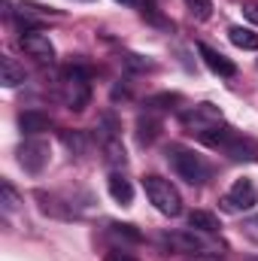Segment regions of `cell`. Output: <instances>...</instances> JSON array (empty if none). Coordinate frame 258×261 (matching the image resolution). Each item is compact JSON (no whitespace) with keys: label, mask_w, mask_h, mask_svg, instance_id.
<instances>
[{"label":"cell","mask_w":258,"mask_h":261,"mask_svg":"<svg viewBox=\"0 0 258 261\" xmlns=\"http://www.w3.org/2000/svg\"><path fill=\"white\" fill-rule=\"evenodd\" d=\"M104 261H137L131 252H125V249H113V252H107L104 255Z\"/></svg>","instance_id":"cell-27"},{"label":"cell","mask_w":258,"mask_h":261,"mask_svg":"<svg viewBox=\"0 0 258 261\" xmlns=\"http://www.w3.org/2000/svg\"><path fill=\"white\" fill-rule=\"evenodd\" d=\"M143 192L149 197V203L161 213V216H179L183 213V197L176 192V186L170 182V179H164V176H146L143 179Z\"/></svg>","instance_id":"cell-3"},{"label":"cell","mask_w":258,"mask_h":261,"mask_svg":"<svg viewBox=\"0 0 258 261\" xmlns=\"http://www.w3.org/2000/svg\"><path fill=\"white\" fill-rule=\"evenodd\" d=\"M179 100H183L179 94H155V97L146 100V110L149 113H155V110H173V103H179Z\"/></svg>","instance_id":"cell-22"},{"label":"cell","mask_w":258,"mask_h":261,"mask_svg":"<svg viewBox=\"0 0 258 261\" xmlns=\"http://www.w3.org/2000/svg\"><path fill=\"white\" fill-rule=\"evenodd\" d=\"M228 40H231L237 49H243V52H255L258 49V34L252 28H243V24L228 28Z\"/></svg>","instance_id":"cell-16"},{"label":"cell","mask_w":258,"mask_h":261,"mask_svg":"<svg viewBox=\"0 0 258 261\" xmlns=\"http://www.w3.org/2000/svg\"><path fill=\"white\" fill-rule=\"evenodd\" d=\"M203 146H213V149H225L234 137H237V130L231 128V125H216V128H207V130H200V134H194Z\"/></svg>","instance_id":"cell-11"},{"label":"cell","mask_w":258,"mask_h":261,"mask_svg":"<svg viewBox=\"0 0 258 261\" xmlns=\"http://www.w3.org/2000/svg\"><path fill=\"white\" fill-rule=\"evenodd\" d=\"M116 3H125V6H140V0H116Z\"/></svg>","instance_id":"cell-30"},{"label":"cell","mask_w":258,"mask_h":261,"mask_svg":"<svg viewBox=\"0 0 258 261\" xmlns=\"http://www.w3.org/2000/svg\"><path fill=\"white\" fill-rule=\"evenodd\" d=\"M189 261H225L222 255H216V252H203V255H192Z\"/></svg>","instance_id":"cell-29"},{"label":"cell","mask_w":258,"mask_h":261,"mask_svg":"<svg viewBox=\"0 0 258 261\" xmlns=\"http://www.w3.org/2000/svg\"><path fill=\"white\" fill-rule=\"evenodd\" d=\"M37 200H40V210H43V213H49V216H58V219H73V210H70V206H61L64 200H58V197L46 195V192H37Z\"/></svg>","instance_id":"cell-19"},{"label":"cell","mask_w":258,"mask_h":261,"mask_svg":"<svg viewBox=\"0 0 258 261\" xmlns=\"http://www.w3.org/2000/svg\"><path fill=\"white\" fill-rule=\"evenodd\" d=\"M18 164L28 170V173H43V167L49 164V143H43V140H24L21 146H18Z\"/></svg>","instance_id":"cell-7"},{"label":"cell","mask_w":258,"mask_h":261,"mask_svg":"<svg viewBox=\"0 0 258 261\" xmlns=\"http://www.w3.org/2000/svg\"><path fill=\"white\" fill-rule=\"evenodd\" d=\"M125 64H128L131 70H137V73L155 70V61H149V58H143V55H125Z\"/></svg>","instance_id":"cell-25"},{"label":"cell","mask_w":258,"mask_h":261,"mask_svg":"<svg viewBox=\"0 0 258 261\" xmlns=\"http://www.w3.org/2000/svg\"><path fill=\"white\" fill-rule=\"evenodd\" d=\"M222 152H225L231 161H255L258 158V143L255 140H249V137H240V134H237Z\"/></svg>","instance_id":"cell-10"},{"label":"cell","mask_w":258,"mask_h":261,"mask_svg":"<svg viewBox=\"0 0 258 261\" xmlns=\"http://www.w3.org/2000/svg\"><path fill=\"white\" fill-rule=\"evenodd\" d=\"M197 55H200V61L210 67L216 76H225V79H231L234 73H237V67L231 58H225L222 52H216L213 46H207V43H197Z\"/></svg>","instance_id":"cell-9"},{"label":"cell","mask_w":258,"mask_h":261,"mask_svg":"<svg viewBox=\"0 0 258 261\" xmlns=\"http://www.w3.org/2000/svg\"><path fill=\"white\" fill-rule=\"evenodd\" d=\"M18 128H21V134L34 137V134H43V130L52 128V119L46 113H40V110H24L18 116Z\"/></svg>","instance_id":"cell-13"},{"label":"cell","mask_w":258,"mask_h":261,"mask_svg":"<svg viewBox=\"0 0 258 261\" xmlns=\"http://www.w3.org/2000/svg\"><path fill=\"white\" fill-rule=\"evenodd\" d=\"M222 122H225V116H222V110L216 103H194L192 110L183 113V125H186L189 134H200V130L216 128Z\"/></svg>","instance_id":"cell-6"},{"label":"cell","mask_w":258,"mask_h":261,"mask_svg":"<svg viewBox=\"0 0 258 261\" xmlns=\"http://www.w3.org/2000/svg\"><path fill=\"white\" fill-rule=\"evenodd\" d=\"M58 91H61V100L67 103V110L73 113H82L91 100V73L82 64H70L61 73V82H58Z\"/></svg>","instance_id":"cell-2"},{"label":"cell","mask_w":258,"mask_h":261,"mask_svg":"<svg viewBox=\"0 0 258 261\" xmlns=\"http://www.w3.org/2000/svg\"><path fill=\"white\" fill-rule=\"evenodd\" d=\"M0 203H3V213H12V210H18V206H21V197H18V192L12 189V182H9V179H3V182H0Z\"/></svg>","instance_id":"cell-21"},{"label":"cell","mask_w":258,"mask_h":261,"mask_svg":"<svg viewBox=\"0 0 258 261\" xmlns=\"http://www.w3.org/2000/svg\"><path fill=\"white\" fill-rule=\"evenodd\" d=\"M110 234L119 237V240H131V243H140V231L134 225H119V222H110Z\"/></svg>","instance_id":"cell-24"},{"label":"cell","mask_w":258,"mask_h":261,"mask_svg":"<svg viewBox=\"0 0 258 261\" xmlns=\"http://www.w3.org/2000/svg\"><path fill=\"white\" fill-rule=\"evenodd\" d=\"M186 6H189L192 18H197V21H207L213 15V0H186Z\"/></svg>","instance_id":"cell-23"},{"label":"cell","mask_w":258,"mask_h":261,"mask_svg":"<svg viewBox=\"0 0 258 261\" xmlns=\"http://www.w3.org/2000/svg\"><path fill=\"white\" fill-rule=\"evenodd\" d=\"M243 261H258V255H246V258H243Z\"/></svg>","instance_id":"cell-31"},{"label":"cell","mask_w":258,"mask_h":261,"mask_svg":"<svg viewBox=\"0 0 258 261\" xmlns=\"http://www.w3.org/2000/svg\"><path fill=\"white\" fill-rule=\"evenodd\" d=\"M104 161H107L110 167H116V170L128 164V152H125V146H122V140H119V137L104 140Z\"/></svg>","instance_id":"cell-18"},{"label":"cell","mask_w":258,"mask_h":261,"mask_svg":"<svg viewBox=\"0 0 258 261\" xmlns=\"http://www.w3.org/2000/svg\"><path fill=\"white\" fill-rule=\"evenodd\" d=\"M107 189H110V197H113L116 203H122V206H128L131 200H134V186H131L128 176H122L119 170H116V173H110Z\"/></svg>","instance_id":"cell-14"},{"label":"cell","mask_w":258,"mask_h":261,"mask_svg":"<svg viewBox=\"0 0 258 261\" xmlns=\"http://www.w3.org/2000/svg\"><path fill=\"white\" fill-rule=\"evenodd\" d=\"M258 203V192H255V182L252 179H234V186L222 195L219 200V206L225 210V213H246V210H252Z\"/></svg>","instance_id":"cell-5"},{"label":"cell","mask_w":258,"mask_h":261,"mask_svg":"<svg viewBox=\"0 0 258 261\" xmlns=\"http://www.w3.org/2000/svg\"><path fill=\"white\" fill-rule=\"evenodd\" d=\"M167 164H170V170H173L183 182H189V186H203V182L210 179V164H207V158L197 155L189 146L170 143V146H167Z\"/></svg>","instance_id":"cell-1"},{"label":"cell","mask_w":258,"mask_h":261,"mask_svg":"<svg viewBox=\"0 0 258 261\" xmlns=\"http://www.w3.org/2000/svg\"><path fill=\"white\" fill-rule=\"evenodd\" d=\"M243 12H246V18H249L252 24H258V3H249V6H243Z\"/></svg>","instance_id":"cell-28"},{"label":"cell","mask_w":258,"mask_h":261,"mask_svg":"<svg viewBox=\"0 0 258 261\" xmlns=\"http://www.w3.org/2000/svg\"><path fill=\"white\" fill-rule=\"evenodd\" d=\"M61 140H64V146L73 152V155H85V149H88V137H85V130H64Z\"/></svg>","instance_id":"cell-20"},{"label":"cell","mask_w":258,"mask_h":261,"mask_svg":"<svg viewBox=\"0 0 258 261\" xmlns=\"http://www.w3.org/2000/svg\"><path fill=\"white\" fill-rule=\"evenodd\" d=\"M240 231H243V237H246V240L258 243V216H249V219H243Z\"/></svg>","instance_id":"cell-26"},{"label":"cell","mask_w":258,"mask_h":261,"mask_svg":"<svg viewBox=\"0 0 258 261\" xmlns=\"http://www.w3.org/2000/svg\"><path fill=\"white\" fill-rule=\"evenodd\" d=\"M189 228L194 231H200V234H219V219L213 216V213H207V210H192L189 213Z\"/></svg>","instance_id":"cell-17"},{"label":"cell","mask_w":258,"mask_h":261,"mask_svg":"<svg viewBox=\"0 0 258 261\" xmlns=\"http://www.w3.org/2000/svg\"><path fill=\"white\" fill-rule=\"evenodd\" d=\"M161 243L170 249V252H192V255H203V252H213V243L194 231V228H183V231H167L161 234Z\"/></svg>","instance_id":"cell-4"},{"label":"cell","mask_w":258,"mask_h":261,"mask_svg":"<svg viewBox=\"0 0 258 261\" xmlns=\"http://www.w3.org/2000/svg\"><path fill=\"white\" fill-rule=\"evenodd\" d=\"M158 134H161V119L146 110V113L137 119V143H140V146H152V143L158 140Z\"/></svg>","instance_id":"cell-12"},{"label":"cell","mask_w":258,"mask_h":261,"mask_svg":"<svg viewBox=\"0 0 258 261\" xmlns=\"http://www.w3.org/2000/svg\"><path fill=\"white\" fill-rule=\"evenodd\" d=\"M0 82H3L6 88H15V85H21V82H24V67L18 64L15 58L3 55V58H0Z\"/></svg>","instance_id":"cell-15"},{"label":"cell","mask_w":258,"mask_h":261,"mask_svg":"<svg viewBox=\"0 0 258 261\" xmlns=\"http://www.w3.org/2000/svg\"><path fill=\"white\" fill-rule=\"evenodd\" d=\"M21 49L34 58V61H40V64H52L55 61V46H52V40L43 34V31H21Z\"/></svg>","instance_id":"cell-8"}]
</instances>
